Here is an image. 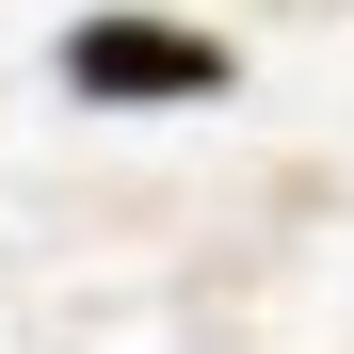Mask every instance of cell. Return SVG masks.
I'll list each match as a JSON object with an SVG mask.
<instances>
[{"label": "cell", "mask_w": 354, "mask_h": 354, "mask_svg": "<svg viewBox=\"0 0 354 354\" xmlns=\"http://www.w3.org/2000/svg\"><path fill=\"white\" fill-rule=\"evenodd\" d=\"M225 81L242 65L194 17H81L65 32V97H97V113H177V97H225Z\"/></svg>", "instance_id": "1"}]
</instances>
